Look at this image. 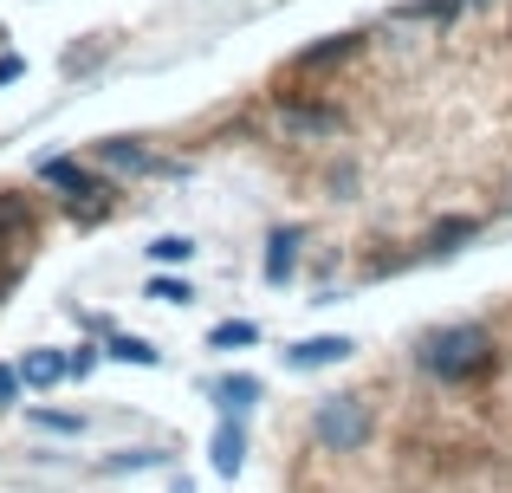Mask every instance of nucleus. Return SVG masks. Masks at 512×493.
Instances as JSON below:
<instances>
[{"instance_id":"obj_6","label":"nucleus","mask_w":512,"mask_h":493,"mask_svg":"<svg viewBox=\"0 0 512 493\" xmlns=\"http://www.w3.org/2000/svg\"><path fill=\"white\" fill-rule=\"evenodd\" d=\"M208 455H214V474H221V481H234V474L247 468V429H240V416H227L221 429H214Z\"/></svg>"},{"instance_id":"obj_20","label":"nucleus","mask_w":512,"mask_h":493,"mask_svg":"<svg viewBox=\"0 0 512 493\" xmlns=\"http://www.w3.org/2000/svg\"><path fill=\"white\" fill-rule=\"evenodd\" d=\"M20 390H26V383H20V370H7V364H0V403H13Z\"/></svg>"},{"instance_id":"obj_8","label":"nucleus","mask_w":512,"mask_h":493,"mask_svg":"<svg viewBox=\"0 0 512 493\" xmlns=\"http://www.w3.org/2000/svg\"><path fill=\"white\" fill-rule=\"evenodd\" d=\"M208 403H221L227 416H247L253 403H266V390H260V377H214L208 383Z\"/></svg>"},{"instance_id":"obj_16","label":"nucleus","mask_w":512,"mask_h":493,"mask_svg":"<svg viewBox=\"0 0 512 493\" xmlns=\"http://www.w3.org/2000/svg\"><path fill=\"white\" fill-rule=\"evenodd\" d=\"M143 299H163V305H188V299H195V292H188V279H175V273H156Z\"/></svg>"},{"instance_id":"obj_2","label":"nucleus","mask_w":512,"mask_h":493,"mask_svg":"<svg viewBox=\"0 0 512 493\" xmlns=\"http://www.w3.org/2000/svg\"><path fill=\"white\" fill-rule=\"evenodd\" d=\"M312 442L331 448V455H350V448L370 442V409H363V396H325L312 416Z\"/></svg>"},{"instance_id":"obj_14","label":"nucleus","mask_w":512,"mask_h":493,"mask_svg":"<svg viewBox=\"0 0 512 493\" xmlns=\"http://www.w3.org/2000/svg\"><path fill=\"white\" fill-rule=\"evenodd\" d=\"M480 234V221H467V215H454V221H441L435 234H428V253H454L461 241H474Z\"/></svg>"},{"instance_id":"obj_4","label":"nucleus","mask_w":512,"mask_h":493,"mask_svg":"<svg viewBox=\"0 0 512 493\" xmlns=\"http://www.w3.org/2000/svg\"><path fill=\"white\" fill-rule=\"evenodd\" d=\"M299 247H305L299 228H273V234H266V260H260L266 286H286V279L299 273Z\"/></svg>"},{"instance_id":"obj_17","label":"nucleus","mask_w":512,"mask_h":493,"mask_svg":"<svg viewBox=\"0 0 512 493\" xmlns=\"http://www.w3.org/2000/svg\"><path fill=\"white\" fill-rule=\"evenodd\" d=\"M137 468H156V448H130V455L111 461V474H137Z\"/></svg>"},{"instance_id":"obj_21","label":"nucleus","mask_w":512,"mask_h":493,"mask_svg":"<svg viewBox=\"0 0 512 493\" xmlns=\"http://www.w3.org/2000/svg\"><path fill=\"white\" fill-rule=\"evenodd\" d=\"M20 72H26V59H13V52H7V59H0V85H13Z\"/></svg>"},{"instance_id":"obj_10","label":"nucleus","mask_w":512,"mask_h":493,"mask_svg":"<svg viewBox=\"0 0 512 493\" xmlns=\"http://www.w3.org/2000/svg\"><path fill=\"white\" fill-rule=\"evenodd\" d=\"M104 357H117V364H137V370H156V364H163V351H156L150 338H130V331H111V338H104Z\"/></svg>"},{"instance_id":"obj_9","label":"nucleus","mask_w":512,"mask_h":493,"mask_svg":"<svg viewBox=\"0 0 512 493\" xmlns=\"http://www.w3.org/2000/svg\"><path fill=\"white\" fill-rule=\"evenodd\" d=\"M65 377H72L65 351H26V364H20V383H26V390H52V383H65Z\"/></svg>"},{"instance_id":"obj_19","label":"nucleus","mask_w":512,"mask_h":493,"mask_svg":"<svg viewBox=\"0 0 512 493\" xmlns=\"http://www.w3.org/2000/svg\"><path fill=\"white\" fill-rule=\"evenodd\" d=\"M33 422H39V429H59V435L85 429V422H78V416H52V409H33Z\"/></svg>"},{"instance_id":"obj_7","label":"nucleus","mask_w":512,"mask_h":493,"mask_svg":"<svg viewBox=\"0 0 512 493\" xmlns=\"http://www.w3.org/2000/svg\"><path fill=\"white\" fill-rule=\"evenodd\" d=\"M39 182L59 195H98V182H91L85 163H72V156H39Z\"/></svg>"},{"instance_id":"obj_12","label":"nucleus","mask_w":512,"mask_h":493,"mask_svg":"<svg viewBox=\"0 0 512 493\" xmlns=\"http://www.w3.org/2000/svg\"><path fill=\"white\" fill-rule=\"evenodd\" d=\"M467 7H487V0H402L396 20H454V13Z\"/></svg>"},{"instance_id":"obj_18","label":"nucleus","mask_w":512,"mask_h":493,"mask_svg":"<svg viewBox=\"0 0 512 493\" xmlns=\"http://www.w3.org/2000/svg\"><path fill=\"white\" fill-rule=\"evenodd\" d=\"M65 364H72V377H91V370H98V344H78V351H65Z\"/></svg>"},{"instance_id":"obj_13","label":"nucleus","mask_w":512,"mask_h":493,"mask_svg":"<svg viewBox=\"0 0 512 493\" xmlns=\"http://www.w3.org/2000/svg\"><path fill=\"white\" fill-rule=\"evenodd\" d=\"M240 344H260V325H247V318H227V325L208 331V351H240Z\"/></svg>"},{"instance_id":"obj_11","label":"nucleus","mask_w":512,"mask_h":493,"mask_svg":"<svg viewBox=\"0 0 512 493\" xmlns=\"http://www.w3.org/2000/svg\"><path fill=\"white\" fill-rule=\"evenodd\" d=\"M357 46H363V33H331L325 46H305V52H299V72H318V65H338V59H350Z\"/></svg>"},{"instance_id":"obj_3","label":"nucleus","mask_w":512,"mask_h":493,"mask_svg":"<svg viewBox=\"0 0 512 493\" xmlns=\"http://www.w3.org/2000/svg\"><path fill=\"white\" fill-rule=\"evenodd\" d=\"M91 156H98V169H111V176H150L156 169V156L143 150L137 137H98Z\"/></svg>"},{"instance_id":"obj_5","label":"nucleus","mask_w":512,"mask_h":493,"mask_svg":"<svg viewBox=\"0 0 512 493\" xmlns=\"http://www.w3.org/2000/svg\"><path fill=\"white\" fill-rule=\"evenodd\" d=\"M350 351H357L350 338H338V331H325V338H299V344L286 351V364H292V370H325V364H344Z\"/></svg>"},{"instance_id":"obj_15","label":"nucleus","mask_w":512,"mask_h":493,"mask_svg":"<svg viewBox=\"0 0 512 493\" xmlns=\"http://www.w3.org/2000/svg\"><path fill=\"white\" fill-rule=\"evenodd\" d=\"M150 260L156 266H188V260H195V241H188V234H156V241H150Z\"/></svg>"},{"instance_id":"obj_1","label":"nucleus","mask_w":512,"mask_h":493,"mask_svg":"<svg viewBox=\"0 0 512 493\" xmlns=\"http://www.w3.org/2000/svg\"><path fill=\"white\" fill-rule=\"evenodd\" d=\"M415 364H422L428 377H441V383H467V377H480V370L493 364V338L480 325H441V331H428V338L415 344Z\"/></svg>"}]
</instances>
